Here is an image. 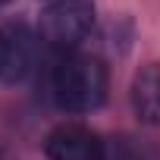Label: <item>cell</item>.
<instances>
[{"mask_svg": "<svg viewBox=\"0 0 160 160\" xmlns=\"http://www.w3.org/2000/svg\"><path fill=\"white\" fill-rule=\"evenodd\" d=\"M50 3H53V0H50Z\"/></svg>", "mask_w": 160, "mask_h": 160, "instance_id": "52a82bcc", "label": "cell"}, {"mask_svg": "<svg viewBox=\"0 0 160 160\" xmlns=\"http://www.w3.org/2000/svg\"><path fill=\"white\" fill-rule=\"evenodd\" d=\"M32 72V41L22 28L0 32V82L16 85Z\"/></svg>", "mask_w": 160, "mask_h": 160, "instance_id": "277c9868", "label": "cell"}, {"mask_svg": "<svg viewBox=\"0 0 160 160\" xmlns=\"http://www.w3.org/2000/svg\"><path fill=\"white\" fill-rule=\"evenodd\" d=\"M47 160H104V141L85 126H60L44 141Z\"/></svg>", "mask_w": 160, "mask_h": 160, "instance_id": "3957f363", "label": "cell"}, {"mask_svg": "<svg viewBox=\"0 0 160 160\" xmlns=\"http://www.w3.org/2000/svg\"><path fill=\"white\" fill-rule=\"evenodd\" d=\"M94 25L91 0H53L41 13V38L53 47H75Z\"/></svg>", "mask_w": 160, "mask_h": 160, "instance_id": "7a4b0ae2", "label": "cell"}, {"mask_svg": "<svg viewBox=\"0 0 160 160\" xmlns=\"http://www.w3.org/2000/svg\"><path fill=\"white\" fill-rule=\"evenodd\" d=\"M53 98L69 113H91L107 98V66L98 57L75 53L53 69Z\"/></svg>", "mask_w": 160, "mask_h": 160, "instance_id": "6da1fadb", "label": "cell"}, {"mask_svg": "<svg viewBox=\"0 0 160 160\" xmlns=\"http://www.w3.org/2000/svg\"><path fill=\"white\" fill-rule=\"evenodd\" d=\"M132 110L144 126H160V63H148L135 72Z\"/></svg>", "mask_w": 160, "mask_h": 160, "instance_id": "5b68a950", "label": "cell"}, {"mask_svg": "<svg viewBox=\"0 0 160 160\" xmlns=\"http://www.w3.org/2000/svg\"><path fill=\"white\" fill-rule=\"evenodd\" d=\"M3 3H10V0H0V7H3Z\"/></svg>", "mask_w": 160, "mask_h": 160, "instance_id": "8992f818", "label": "cell"}]
</instances>
